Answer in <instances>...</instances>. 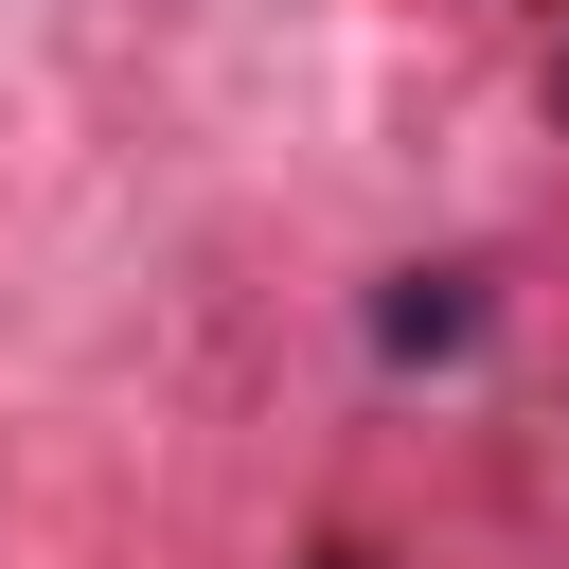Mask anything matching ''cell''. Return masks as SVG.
<instances>
[{"label":"cell","instance_id":"cell-1","mask_svg":"<svg viewBox=\"0 0 569 569\" xmlns=\"http://www.w3.org/2000/svg\"><path fill=\"white\" fill-rule=\"evenodd\" d=\"M480 320H498V302H480V267H391V284H373V356H391V373L480 356Z\"/></svg>","mask_w":569,"mask_h":569},{"label":"cell","instance_id":"cell-2","mask_svg":"<svg viewBox=\"0 0 569 569\" xmlns=\"http://www.w3.org/2000/svg\"><path fill=\"white\" fill-rule=\"evenodd\" d=\"M551 124H569V36H551Z\"/></svg>","mask_w":569,"mask_h":569}]
</instances>
